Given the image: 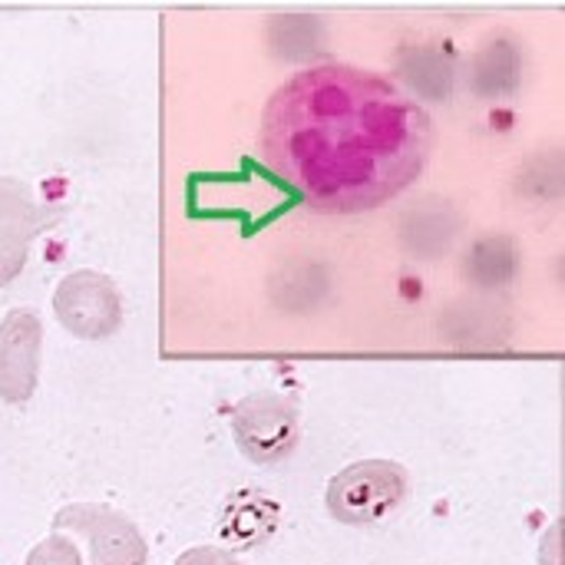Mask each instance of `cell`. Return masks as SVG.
<instances>
[{
	"mask_svg": "<svg viewBox=\"0 0 565 565\" xmlns=\"http://www.w3.org/2000/svg\"><path fill=\"white\" fill-rule=\"evenodd\" d=\"M175 565H242L228 550H218V546H192L185 550Z\"/></svg>",
	"mask_w": 565,
	"mask_h": 565,
	"instance_id": "cell-11",
	"label": "cell"
},
{
	"mask_svg": "<svg viewBox=\"0 0 565 565\" xmlns=\"http://www.w3.org/2000/svg\"><path fill=\"white\" fill-rule=\"evenodd\" d=\"M407 497V473L394 460H361L334 473L324 490L328 513L344 526H374Z\"/></svg>",
	"mask_w": 565,
	"mask_h": 565,
	"instance_id": "cell-2",
	"label": "cell"
},
{
	"mask_svg": "<svg viewBox=\"0 0 565 565\" xmlns=\"http://www.w3.org/2000/svg\"><path fill=\"white\" fill-rule=\"evenodd\" d=\"M53 315L73 338L106 341L122 328V298L113 278L93 268H79L56 285Z\"/></svg>",
	"mask_w": 565,
	"mask_h": 565,
	"instance_id": "cell-3",
	"label": "cell"
},
{
	"mask_svg": "<svg viewBox=\"0 0 565 565\" xmlns=\"http://www.w3.org/2000/svg\"><path fill=\"white\" fill-rule=\"evenodd\" d=\"M23 565H83V559H79V550L73 546V540H66L63 533H53L30 550Z\"/></svg>",
	"mask_w": 565,
	"mask_h": 565,
	"instance_id": "cell-9",
	"label": "cell"
},
{
	"mask_svg": "<svg viewBox=\"0 0 565 565\" xmlns=\"http://www.w3.org/2000/svg\"><path fill=\"white\" fill-rule=\"evenodd\" d=\"M53 225V215L33 202L30 189L20 179H0V238L30 245L43 228Z\"/></svg>",
	"mask_w": 565,
	"mask_h": 565,
	"instance_id": "cell-7",
	"label": "cell"
},
{
	"mask_svg": "<svg viewBox=\"0 0 565 565\" xmlns=\"http://www.w3.org/2000/svg\"><path fill=\"white\" fill-rule=\"evenodd\" d=\"M56 533H76L89 546V565H146L149 546L136 523L106 503H70L53 516Z\"/></svg>",
	"mask_w": 565,
	"mask_h": 565,
	"instance_id": "cell-5",
	"label": "cell"
},
{
	"mask_svg": "<svg viewBox=\"0 0 565 565\" xmlns=\"http://www.w3.org/2000/svg\"><path fill=\"white\" fill-rule=\"evenodd\" d=\"M26 265V245L0 238V288H7Z\"/></svg>",
	"mask_w": 565,
	"mask_h": 565,
	"instance_id": "cell-10",
	"label": "cell"
},
{
	"mask_svg": "<svg viewBox=\"0 0 565 565\" xmlns=\"http://www.w3.org/2000/svg\"><path fill=\"white\" fill-rule=\"evenodd\" d=\"M265 146L321 212H364L417 179L430 152V119L374 73L318 66L271 96Z\"/></svg>",
	"mask_w": 565,
	"mask_h": 565,
	"instance_id": "cell-1",
	"label": "cell"
},
{
	"mask_svg": "<svg viewBox=\"0 0 565 565\" xmlns=\"http://www.w3.org/2000/svg\"><path fill=\"white\" fill-rule=\"evenodd\" d=\"M275 520H278V507L265 497H242L238 503H232V510L225 513V526H222V536L235 540L238 546H255L258 540L271 536L275 530Z\"/></svg>",
	"mask_w": 565,
	"mask_h": 565,
	"instance_id": "cell-8",
	"label": "cell"
},
{
	"mask_svg": "<svg viewBox=\"0 0 565 565\" xmlns=\"http://www.w3.org/2000/svg\"><path fill=\"white\" fill-rule=\"evenodd\" d=\"M232 437L252 463H275L298 444V407L275 391L248 394L232 407Z\"/></svg>",
	"mask_w": 565,
	"mask_h": 565,
	"instance_id": "cell-4",
	"label": "cell"
},
{
	"mask_svg": "<svg viewBox=\"0 0 565 565\" xmlns=\"http://www.w3.org/2000/svg\"><path fill=\"white\" fill-rule=\"evenodd\" d=\"M43 321L33 308H13L0 321V401L26 404L40 381Z\"/></svg>",
	"mask_w": 565,
	"mask_h": 565,
	"instance_id": "cell-6",
	"label": "cell"
}]
</instances>
